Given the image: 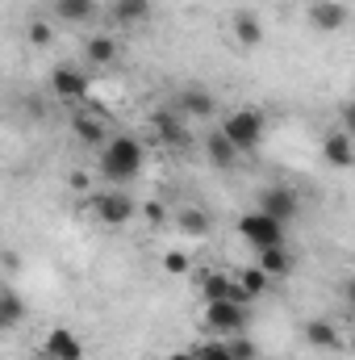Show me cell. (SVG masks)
<instances>
[{"mask_svg":"<svg viewBox=\"0 0 355 360\" xmlns=\"http://www.w3.org/2000/svg\"><path fill=\"white\" fill-rule=\"evenodd\" d=\"M147 164V147L134 139V134H113L105 147H100V176L113 180V184H126L142 172Z\"/></svg>","mask_w":355,"mask_h":360,"instance_id":"obj_1","label":"cell"},{"mask_svg":"<svg viewBox=\"0 0 355 360\" xmlns=\"http://www.w3.org/2000/svg\"><path fill=\"white\" fill-rule=\"evenodd\" d=\"M88 210H92V218L100 222V226H130L138 214H142V205L121 188V184H113V188H96L88 197Z\"/></svg>","mask_w":355,"mask_h":360,"instance_id":"obj_2","label":"cell"},{"mask_svg":"<svg viewBox=\"0 0 355 360\" xmlns=\"http://www.w3.org/2000/svg\"><path fill=\"white\" fill-rule=\"evenodd\" d=\"M222 130H226V139L239 147V155H251L260 143H264V113L255 109V105H243V109H234V113H226V122H222Z\"/></svg>","mask_w":355,"mask_h":360,"instance_id":"obj_3","label":"cell"},{"mask_svg":"<svg viewBox=\"0 0 355 360\" xmlns=\"http://www.w3.org/2000/svg\"><path fill=\"white\" fill-rule=\"evenodd\" d=\"M239 235L255 248V252H264V248H284V222H276L272 214L264 210H247L243 218H239Z\"/></svg>","mask_w":355,"mask_h":360,"instance_id":"obj_4","label":"cell"},{"mask_svg":"<svg viewBox=\"0 0 355 360\" xmlns=\"http://www.w3.org/2000/svg\"><path fill=\"white\" fill-rule=\"evenodd\" d=\"M196 297H201V306H205V302H243V306H247V297H243L234 272H217V269L196 272Z\"/></svg>","mask_w":355,"mask_h":360,"instance_id":"obj_5","label":"cell"},{"mask_svg":"<svg viewBox=\"0 0 355 360\" xmlns=\"http://www.w3.org/2000/svg\"><path fill=\"white\" fill-rule=\"evenodd\" d=\"M201 319L213 335H239L247 327V306L243 302H205Z\"/></svg>","mask_w":355,"mask_h":360,"instance_id":"obj_6","label":"cell"},{"mask_svg":"<svg viewBox=\"0 0 355 360\" xmlns=\"http://www.w3.org/2000/svg\"><path fill=\"white\" fill-rule=\"evenodd\" d=\"M151 134H155L163 147H172V151H184V147L192 143V134H188V117L176 113V109H159V113H151Z\"/></svg>","mask_w":355,"mask_h":360,"instance_id":"obj_7","label":"cell"},{"mask_svg":"<svg viewBox=\"0 0 355 360\" xmlns=\"http://www.w3.org/2000/svg\"><path fill=\"white\" fill-rule=\"evenodd\" d=\"M51 92H55L59 101H84L92 92V76L84 68H76V63H59V68L51 72Z\"/></svg>","mask_w":355,"mask_h":360,"instance_id":"obj_8","label":"cell"},{"mask_svg":"<svg viewBox=\"0 0 355 360\" xmlns=\"http://www.w3.org/2000/svg\"><path fill=\"white\" fill-rule=\"evenodd\" d=\"M301 335H305V344L314 348V352H343V331H339V323L335 319H326V314H314V319H305V327H301Z\"/></svg>","mask_w":355,"mask_h":360,"instance_id":"obj_9","label":"cell"},{"mask_svg":"<svg viewBox=\"0 0 355 360\" xmlns=\"http://www.w3.org/2000/svg\"><path fill=\"white\" fill-rule=\"evenodd\" d=\"M255 210H264V214H272L276 222L288 226V222L301 214V197H297L288 184H267L264 193H260V205H255Z\"/></svg>","mask_w":355,"mask_h":360,"instance_id":"obj_10","label":"cell"},{"mask_svg":"<svg viewBox=\"0 0 355 360\" xmlns=\"http://www.w3.org/2000/svg\"><path fill=\"white\" fill-rule=\"evenodd\" d=\"M72 134H76L84 147H105V143L113 139V130H109V122H105L100 109H76V113H72Z\"/></svg>","mask_w":355,"mask_h":360,"instance_id":"obj_11","label":"cell"},{"mask_svg":"<svg viewBox=\"0 0 355 360\" xmlns=\"http://www.w3.org/2000/svg\"><path fill=\"white\" fill-rule=\"evenodd\" d=\"M230 38L239 51H260L264 46V21L251 8H234L230 13Z\"/></svg>","mask_w":355,"mask_h":360,"instance_id":"obj_12","label":"cell"},{"mask_svg":"<svg viewBox=\"0 0 355 360\" xmlns=\"http://www.w3.org/2000/svg\"><path fill=\"white\" fill-rule=\"evenodd\" d=\"M176 113H184V117H213L217 113V96L205 89V84H188V89L176 92V105H172Z\"/></svg>","mask_w":355,"mask_h":360,"instance_id":"obj_13","label":"cell"},{"mask_svg":"<svg viewBox=\"0 0 355 360\" xmlns=\"http://www.w3.org/2000/svg\"><path fill=\"white\" fill-rule=\"evenodd\" d=\"M105 21L117 30H134L151 21V0H109L105 4Z\"/></svg>","mask_w":355,"mask_h":360,"instance_id":"obj_14","label":"cell"},{"mask_svg":"<svg viewBox=\"0 0 355 360\" xmlns=\"http://www.w3.org/2000/svg\"><path fill=\"white\" fill-rule=\"evenodd\" d=\"M42 356L55 360H84V340L72 331V327H51L42 335Z\"/></svg>","mask_w":355,"mask_h":360,"instance_id":"obj_15","label":"cell"},{"mask_svg":"<svg viewBox=\"0 0 355 360\" xmlns=\"http://www.w3.org/2000/svg\"><path fill=\"white\" fill-rule=\"evenodd\" d=\"M322 160H326L330 168H339V172L355 168V139L343 130V126L322 134Z\"/></svg>","mask_w":355,"mask_h":360,"instance_id":"obj_16","label":"cell"},{"mask_svg":"<svg viewBox=\"0 0 355 360\" xmlns=\"http://www.w3.org/2000/svg\"><path fill=\"white\" fill-rule=\"evenodd\" d=\"M305 21H309L318 34H335V30H343V25H347V8H343L339 0H309Z\"/></svg>","mask_w":355,"mask_h":360,"instance_id":"obj_17","label":"cell"},{"mask_svg":"<svg viewBox=\"0 0 355 360\" xmlns=\"http://www.w3.org/2000/svg\"><path fill=\"white\" fill-rule=\"evenodd\" d=\"M84 59H88V68L105 72V68H113L121 59V42L113 34H92L88 42H84Z\"/></svg>","mask_w":355,"mask_h":360,"instance_id":"obj_18","label":"cell"},{"mask_svg":"<svg viewBox=\"0 0 355 360\" xmlns=\"http://www.w3.org/2000/svg\"><path fill=\"white\" fill-rule=\"evenodd\" d=\"M201 151H205V160H209L213 168H222V172H226V168H234V160H239V147H234V143L226 139V130H222V126L205 134Z\"/></svg>","mask_w":355,"mask_h":360,"instance_id":"obj_19","label":"cell"},{"mask_svg":"<svg viewBox=\"0 0 355 360\" xmlns=\"http://www.w3.org/2000/svg\"><path fill=\"white\" fill-rule=\"evenodd\" d=\"M55 17L67 25H88L100 17V4L96 0H55Z\"/></svg>","mask_w":355,"mask_h":360,"instance_id":"obj_20","label":"cell"},{"mask_svg":"<svg viewBox=\"0 0 355 360\" xmlns=\"http://www.w3.org/2000/svg\"><path fill=\"white\" fill-rule=\"evenodd\" d=\"M25 302H21V293L13 289V285H4V293H0V327L4 331H17L21 323H25Z\"/></svg>","mask_w":355,"mask_h":360,"instance_id":"obj_21","label":"cell"},{"mask_svg":"<svg viewBox=\"0 0 355 360\" xmlns=\"http://www.w3.org/2000/svg\"><path fill=\"white\" fill-rule=\"evenodd\" d=\"M234 281H239V289H243V297L247 302H255V297H264V289L272 285V276H267L260 264H247V269H234Z\"/></svg>","mask_w":355,"mask_h":360,"instance_id":"obj_22","label":"cell"},{"mask_svg":"<svg viewBox=\"0 0 355 360\" xmlns=\"http://www.w3.org/2000/svg\"><path fill=\"white\" fill-rule=\"evenodd\" d=\"M255 264H260L272 281H280V276L293 272V256H288V248H264V252H255Z\"/></svg>","mask_w":355,"mask_h":360,"instance_id":"obj_23","label":"cell"},{"mask_svg":"<svg viewBox=\"0 0 355 360\" xmlns=\"http://www.w3.org/2000/svg\"><path fill=\"white\" fill-rule=\"evenodd\" d=\"M176 226H180V235H188V239H205V235L213 231L209 214H205V210H196V205L180 210V214H176Z\"/></svg>","mask_w":355,"mask_h":360,"instance_id":"obj_24","label":"cell"},{"mask_svg":"<svg viewBox=\"0 0 355 360\" xmlns=\"http://www.w3.org/2000/svg\"><path fill=\"white\" fill-rule=\"evenodd\" d=\"M188 352H192V360H234V356H230V344H226V335L201 340V344H192Z\"/></svg>","mask_w":355,"mask_h":360,"instance_id":"obj_25","label":"cell"},{"mask_svg":"<svg viewBox=\"0 0 355 360\" xmlns=\"http://www.w3.org/2000/svg\"><path fill=\"white\" fill-rule=\"evenodd\" d=\"M25 38H29V46H51V42H55V30H51V21L34 17V21L25 25Z\"/></svg>","mask_w":355,"mask_h":360,"instance_id":"obj_26","label":"cell"},{"mask_svg":"<svg viewBox=\"0 0 355 360\" xmlns=\"http://www.w3.org/2000/svg\"><path fill=\"white\" fill-rule=\"evenodd\" d=\"M226 344H230V356L234 360H255V344L239 331V335H226Z\"/></svg>","mask_w":355,"mask_h":360,"instance_id":"obj_27","label":"cell"},{"mask_svg":"<svg viewBox=\"0 0 355 360\" xmlns=\"http://www.w3.org/2000/svg\"><path fill=\"white\" fill-rule=\"evenodd\" d=\"M159 264H163L168 276H184V272L192 269V260H188L184 252H163V260H159Z\"/></svg>","mask_w":355,"mask_h":360,"instance_id":"obj_28","label":"cell"},{"mask_svg":"<svg viewBox=\"0 0 355 360\" xmlns=\"http://www.w3.org/2000/svg\"><path fill=\"white\" fill-rule=\"evenodd\" d=\"M67 188H72V193H96V188H92V172H84V168L67 172Z\"/></svg>","mask_w":355,"mask_h":360,"instance_id":"obj_29","label":"cell"},{"mask_svg":"<svg viewBox=\"0 0 355 360\" xmlns=\"http://www.w3.org/2000/svg\"><path fill=\"white\" fill-rule=\"evenodd\" d=\"M339 126H343V130H347V134L355 139V96L339 105Z\"/></svg>","mask_w":355,"mask_h":360,"instance_id":"obj_30","label":"cell"},{"mask_svg":"<svg viewBox=\"0 0 355 360\" xmlns=\"http://www.w3.org/2000/svg\"><path fill=\"white\" fill-rule=\"evenodd\" d=\"M142 218H147L151 226H159V222H168V210H163V201H147V205H142Z\"/></svg>","mask_w":355,"mask_h":360,"instance_id":"obj_31","label":"cell"},{"mask_svg":"<svg viewBox=\"0 0 355 360\" xmlns=\"http://www.w3.org/2000/svg\"><path fill=\"white\" fill-rule=\"evenodd\" d=\"M339 293H343V302H347V310L355 314V272H351V276H343V285H339Z\"/></svg>","mask_w":355,"mask_h":360,"instance_id":"obj_32","label":"cell"},{"mask_svg":"<svg viewBox=\"0 0 355 360\" xmlns=\"http://www.w3.org/2000/svg\"><path fill=\"white\" fill-rule=\"evenodd\" d=\"M163 360H192V352H188V348H176V352H168Z\"/></svg>","mask_w":355,"mask_h":360,"instance_id":"obj_33","label":"cell"},{"mask_svg":"<svg viewBox=\"0 0 355 360\" xmlns=\"http://www.w3.org/2000/svg\"><path fill=\"white\" fill-rule=\"evenodd\" d=\"M38 360H55V356H38Z\"/></svg>","mask_w":355,"mask_h":360,"instance_id":"obj_34","label":"cell"}]
</instances>
